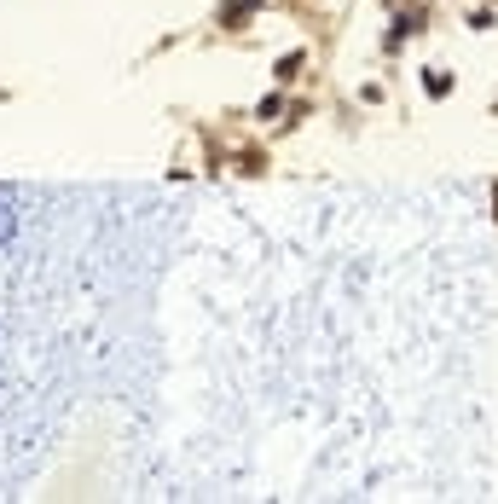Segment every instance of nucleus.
<instances>
[{
    "label": "nucleus",
    "mask_w": 498,
    "mask_h": 504,
    "mask_svg": "<svg viewBox=\"0 0 498 504\" xmlns=\"http://www.w3.org/2000/svg\"><path fill=\"white\" fill-rule=\"evenodd\" d=\"M423 93L429 99H446L452 93V70H423Z\"/></svg>",
    "instance_id": "f257e3e1"
},
{
    "label": "nucleus",
    "mask_w": 498,
    "mask_h": 504,
    "mask_svg": "<svg viewBox=\"0 0 498 504\" xmlns=\"http://www.w3.org/2000/svg\"><path fill=\"white\" fill-rule=\"evenodd\" d=\"M296 70H301V53H284L279 58V81H296Z\"/></svg>",
    "instance_id": "f03ea898"
}]
</instances>
